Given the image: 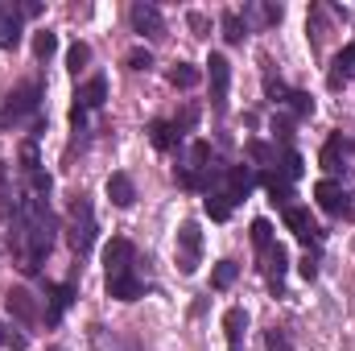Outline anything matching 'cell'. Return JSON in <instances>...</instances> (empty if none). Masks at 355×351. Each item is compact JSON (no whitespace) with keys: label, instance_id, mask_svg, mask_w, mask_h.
<instances>
[{"label":"cell","instance_id":"obj_5","mask_svg":"<svg viewBox=\"0 0 355 351\" xmlns=\"http://www.w3.org/2000/svg\"><path fill=\"white\" fill-rule=\"evenodd\" d=\"M37 95H42L37 83H25L21 91H12V95H8V108L0 112V124L21 120V116H33V112H37Z\"/></svg>","mask_w":355,"mask_h":351},{"label":"cell","instance_id":"obj_8","mask_svg":"<svg viewBox=\"0 0 355 351\" xmlns=\"http://www.w3.org/2000/svg\"><path fill=\"white\" fill-rule=\"evenodd\" d=\"M132 244L128 240H112L107 248H103V268H107V277H120V273H132Z\"/></svg>","mask_w":355,"mask_h":351},{"label":"cell","instance_id":"obj_24","mask_svg":"<svg viewBox=\"0 0 355 351\" xmlns=\"http://www.w3.org/2000/svg\"><path fill=\"white\" fill-rule=\"evenodd\" d=\"M236 277H240V264L236 261H219L215 264V273H211V285H215V289H227Z\"/></svg>","mask_w":355,"mask_h":351},{"label":"cell","instance_id":"obj_9","mask_svg":"<svg viewBox=\"0 0 355 351\" xmlns=\"http://www.w3.org/2000/svg\"><path fill=\"white\" fill-rule=\"evenodd\" d=\"M248 190H252V174H248L244 166H232V170L223 174V190H219V194H223L227 203H244Z\"/></svg>","mask_w":355,"mask_h":351},{"label":"cell","instance_id":"obj_41","mask_svg":"<svg viewBox=\"0 0 355 351\" xmlns=\"http://www.w3.org/2000/svg\"><path fill=\"white\" fill-rule=\"evenodd\" d=\"M190 29H194V33H207V17H202V12H190Z\"/></svg>","mask_w":355,"mask_h":351},{"label":"cell","instance_id":"obj_33","mask_svg":"<svg viewBox=\"0 0 355 351\" xmlns=\"http://www.w3.org/2000/svg\"><path fill=\"white\" fill-rule=\"evenodd\" d=\"M265 348L268 351H293V343H289V335H285V331H277V327H272V331L265 335Z\"/></svg>","mask_w":355,"mask_h":351},{"label":"cell","instance_id":"obj_40","mask_svg":"<svg viewBox=\"0 0 355 351\" xmlns=\"http://www.w3.org/2000/svg\"><path fill=\"white\" fill-rule=\"evenodd\" d=\"M71 124H75V132H83V124H87V112H83L79 103L71 108Z\"/></svg>","mask_w":355,"mask_h":351},{"label":"cell","instance_id":"obj_18","mask_svg":"<svg viewBox=\"0 0 355 351\" xmlns=\"http://www.w3.org/2000/svg\"><path fill=\"white\" fill-rule=\"evenodd\" d=\"M355 79V42L352 46H343L339 54H335V71H331V87H339V83H347Z\"/></svg>","mask_w":355,"mask_h":351},{"label":"cell","instance_id":"obj_2","mask_svg":"<svg viewBox=\"0 0 355 351\" xmlns=\"http://www.w3.org/2000/svg\"><path fill=\"white\" fill-rule=\"evenodd\" d=\"M207 83H211V108L227 112V87H232V62L223 54H211L207 62Z\"/></svg>","mask_w":355,"mask_h":351},{"label":"cell","instance_id":"obj_37","mask_svg":"<svg viewBox=\"0 0 355 351\" xmlns=\"http://www.w3.org/2000/svg\"><path fill=\"white\" fill-rule=\"evenodd\" d=\"M29 186H33V198H46V194H50V178L42 174V170L29 174Z\"/></svg>","mask_w":355,"mask_h":351},{"label":"cell","instance_id":"obj_22","mask_svg":"<svg viewBox=\"0 0 355 351\" xmlns=\"http://www.w3.org/2000/svg\"><path fill=\"white\" fill-rule=\"evenodd\" d=\"M223 37H227L232 46H240V42L248 37V29H244V21H240V12H232V8L223 12Z\"/></svg>","mask_w":355,"mask_h":351},{"label":"cell","instance_id":"obj_35","mask_svg":"<svg viewBox=\"0 0 355 351\" xmlns=\"http://www.w3.org/2000/svg\"><path fill=\"white\" fill-rule=\"evenodd\" d=\"M128 67H132V71H149V67H153V54L137 46V50H128Z\"/></svg>","mask_w":355,"mask_h":351},{"label":"cell","instance_id":"obj_26","mask_svg":"<svg viewBox=\"0 0 355 351\" xmlns=\"http://www.w3.org/2000/svg\"><path fill=\"white\" fill-rule=\"evenodd\" d=\"M207 215H211L215 223H223V219L232 215V203H227V198H223L219 190H211V194H207Z\"/></svg>","mask_w":355,"mask_h":351},{"label":"cell","instance_id":"obj_36","mask_svg":"<svg viewBox=\"0 0 355 351\" xmlns=\"http://www.w3.org/2000/svg\"><path fill=\"white\" fill-rule=\"evenodd\" d=\"M0 348H12V351H25V335H12L4 323H0Z\"/></svg>","mask_w":355,"mask_h":351},{"label":"cell","instance_id":"obj_1","mask_svg":"<svg viewBox=\"0 0 355 351\" xmlns=\"http://www.w3.org/2000/svg\"><path fill=\"white\" fill-rule=\"evenodd\" d=\"M67 240L79 257H87L91 244H95V215H91L87 198H75L71 203V223H67Z\"/></svg>","mask_w":355,"mask_h":351},{"label":"cell","instance_id":"obj_20","mask_svg":"<svg viewBox=\"0 0 355 351\" xmlns=\"http://www.w3.org/2000/svg\"><path fill=\"white\" fill-rule=\"evenodd\" d=\"M265 186H268V194H272V203H277V207H285V211L293 207V203H289V198H293V190H289V178L265 174Z\"/></svg>","mask_w":355,"mask_h":351},{"label":"cell","instance_id":"obj_29","mask_svg":"<svg viewBox=\"0 0 355 351\" xmlns=\"http://www.w3.org/2000/svg\"><path fill=\"white\" fill-rule=\"evenodd\" d=\"M87 58H91L87 42H75V46H71V50H67V67H71V71H75V75H79V71H83V67H87Z\"/></svg>","mask_w":355,"mask_h":351},{"label":"cell","instance_id":"obj_31","mask_svg":"<svg viewBox=\"0 0 355 351\" xmlns=\"http://www.w3.org/2000/svg\"><path fill=\"white\" fill-rule=\"evenodd\" d=\"M21 170H25V174H37V170H42V166H37V145H33V141L21 145Z\"/></svg>","mask_w":355,"mask_h":351},{"label":"cell","instance_id":"obj_3","mask_svg":"<svg viewBox=\"0 0 355 351\" xmlns=\"http://www.w3.org/2000/svg\"><path fill=\"white\" fill-rule=\"evenodd\" d=\"M198 252H202V232H198L194 219H186V223L178 228V268H182L186 277L198 268Z\"/></svg>","mask_w":355,"mask_h":351},{"label":"cell","instance_id":"obj_17","mask_svg":"<svg viewBox=\"0 0 355 351\" xmlns=\"http://www.w3.org/2000/svg\"><path fill=\"white\" fill-rule=\"evenodd\" d=\"M103 99H107V83L95 75V79H87L83 87H79V95H75V103L83 108V112H91V108H103Z\"/></svg>","mask_w":355,"mask_h":351},{"label":"cell","instance_id":"obj_25","mask_svg":"<svg viewBox=\"0 0 355 351\" xmlns=\"http://www.w3.org/2000/svg\"><path fill=\"white\" fill-rule=\"evenodd\" d=\"M285 108H289V116H293V120H302V116H310V112H314V99H310L306 91H289Z\"/></svg>","mask_w":355,"mask_h":351},{"label":"cell","instance_id":"obj_39","mask_svg":"<svg viewBox=\"0 0 355 351\" xmlns=\"http://www.w3.org/2000/svg\"><path fill=\"white\" fill-rule=\"evenodd\" d=\"M37 12H42L37 0H21V4H17V17H37Z\"/></svg>","mask_w":355,"mask_h":351},{"label":"cell","instance_id":"obj_16","mask_svg":"<svg viewBox=\"0 0 355 351\" xmlns=\"http://www.w3.org/2000/svg\"><path fill=\"white\" fill-rule=\"evenodd\" d=\"M107 198H112L116 207H132V203H137V186H132V178L128 174H112L107 178Z\"/></svg>","mask_w":355,"mask_h":351},{"label":"cell","instance_id":"obj_23","mask_svg":"<svg viewBox=\"0 0 355 351\" xmlns=\"http://www.w3.org/2000/svg\"><path fill=\"white\" fill-rule=\"evenodd\" d=\"M198 79H202V75H198V67H190V62H178L174 71H170V83H174V87H182V91H190Z\"/></svg>","mask_w":355,"mask_h":351},{"label":"cell","instance_id":"obj_12","mask_svg":"<svg viewBox=\"0 0 355 351\" xmlns=\"http://www.w3.org/2000/svg\"><path fill=\"white\" fill-rule=\"evenodd\" d=\"M46 298H50V306H46V323L54 327V323L71 310V302H75V285H46Z\"/></svg>","mask_w":355,"mask_h":351},{"label":"cell","instance_id":"obj_4","mask_svg":"<svg viewBox=\"0 0 355 351\" xmlns=\"http://www.w3.org/2000/svg\"><path fill=\"white\" fill-rule=\"evenodd\" d=\"M4 306H8V314H12L21 327H37V323H42V306H37V298H33L29 289H8V293H4Z\"/></svg>","mask_w":355,"mask_h":351},{"label":"cell","instance_id":"obj_27","mask_svg":"<svg viewBox=\"0 0 355 351\" xmlns=\"http://www.w3.org/2000/svg\"><path fill=\"white\" fill-rule=\"evenodd\" d=\"M54 50H58V37H54V33H50V29H42V33H37V37H33V54H37V58H42V62H46V58H50V54H54Z\"/></svg>","mask_w":355,"mask_h":351},{"label":"cell","instance_id":"obj_15","mask_svg":"<svg viewBox=\"0 0 355 351\" xmlns=\"http://www.w3.org/2000/svg\"><path fill=\"white\" fill-rule=\"evenodd\" d=\"M107 298H120V302H137V298H141V281H137V273H120V277H107Z\"/></svg>","mask_w":355,"mask_h":351},{"label":"cell","instance_id":"obj_19","mask_svg":"<svg viewBox=\"0 0 355 351\" xmlns=\"http://www.w3.org/2000/svg\"><path fill=\"white\" fill-rule=\"evenodd\" d=\"M244 327H248V314H244L240 306H232V310L223 314V331H227V343H232V351H240V339H244Z\"/></svg>","mask_w":355,"mask_h":351},{"label":"cell","instance_id":"obj_21","mask_svg":"<svg viewBox=\"0 0 355 351\" xmlns=\"http://www.w3.org/2000/svg\"><path fill=\"white\" fill-rule=\"evenodd\" d=\"M149 137H153V145H157L162 153H170L178 141H182V132H178L174 124H153V128H149Z\"/></svg>","mask_w":355,"mask_h":351},{"label":"cell","instance_id":"obj_32","mask_svg":"<svg viewBox=\"0 0 355 351\" xmlns=\"http://www.w3.org/2000/svg\"><path fill=\"white\" fill-rule=\"evenodd\" d=\"M252 244H257V248H268V244H272V223H268V219H257V223H252Z\"/></svg>","mask_w":355,"mask_h":351},{"label":"cell","instance_id":"obj_11","mask_svg":"<svg viewBox=\"0 0 355 351\" xmlns=\"http://www.w3.org/2000/svg\"><path fill=\"white\" fill-rule=\"evenodd\" d=\"M285 228H289L302 244H314V240H318V228H314V219H310L306 207H289V211H285Z\"/></svg>","mask_w":355,"mask_h":351},{"label":"cell","instance_id":"obj_7","mask_svg":"<svg viewBox=\"0 0 355 351\" xmlns=\"http://www.w3.org/2000/svg\"><path fill=\"white\" fill-rule=\"evenodd\" d=\"M347 153H352V141H347L343 132H335V137L322 145V157H318V162H322V170H327V174H343V170H347V166H343V162H347Z\"/></svg>","mask_w":355,"mask_h":351},{"label":"cell","instance_id":"obj_38","mask_svg":"<svg viewBox=\"0 0 355 351\" xmlns=\"http://www.w3.org/2000/svg\"><path fill=\"white\" fill-rule=\"evenodd\" d=\"M297 268H302V277H306V281H314V277H318V257H310V252H306Z\"/></svg>","mask_w":355,"mask_h":351},{"label":"cell","instance_id":"obj_30","mask_svg":"<svg viewBox=\"0 0 355 351\" xmlns=\"http://www.w3.org/2000/svg\"><path fill=\"white\" fill-rule=\"evenodd\" d=\"M281 178H302V153L297 149H285V157H281Z\"/></svg>","mask_w":355,"mask_h":351},{"label":"cell","instance_id":"obj_6","mask_svg":"<svg viewBox=\"0 0 355 351\" xmlns=\"http://www.w3.org/2000/svg\"><path fill=\"white\" fill-rule=\"evenodd\" d=\"M132 29L137 33H145V37H166V21H162V12H157V4H132Z\"/></svg>","mask_w":355,"mask_h":351},{"label":"cell","instance_id":"obj_34","mask_svg":"<svg viewBox=\"0 0 355 351\" xmlns=\"http://www.w3.org/2000/svg\"><path fill=\"white\" fill-rule=\"evenodd\" d=\"M248 157H252V162H261V166H268V162H272L277 153L268 149L265 141H248Z\"/></svg>","mask_w":355,"mask_h":351},{"label":"cell","instance_id":"obj_13","mask_svg":"<svg viewBox=\"0 0 355 351\" xmlns=\"http://www.w3.org/2000/svg\"><path fill=\"white\" fill-rule=\"evenodd\" d=\"M314 198H318V207L327 211V215H343V203H347V194H343V186L339 182H318L314 186Z\"/></svg>","mask_w":355,"mask_h":351},{"label":"cell","instance_id":"obj_14","mask_svg":"<svg viewBox=\"0 0 355 351\" xmlns=\"http://www.w3.org/2000/svg\"><path fill=\"white\" fill-rule=\"evenodd\" d=\"M21 42V17L12 4H0V50H17Z\"/></svg>","mask_w":355,"mask_h":351},{"label":"cell","instance_id":"obj_10","mask_svg":"<svg viewBox=\"0 0 355 351\" xmlns=\"http://www.w3.org/2000/svg\"><path fill=\"white\" fill-rule=\"evenodd\" d=\"M285 264H289V257H285V248H281L277 240H272L268 248H261V268H265V277H268V285H272V289H281Z\"/></svg>","mask_w":355,"mask_h":351},{"label":"cell","instance_id":"obj_42","mask_svg":"<svg viewBox=\"0 0 355 351\" xmlns=\"http://www.w3.org/2000/svg\"><path fill=\"white\" fill-rule=\"evenodd\" d=\"M343 219H355V194H347V203H343Z\"/></svg>","mask_w":355,"mask_h":351},{"label":"cell","instance_id":"obj_28","mask_svg":"<svg viewBox=\"0 0 355 351\" xmlns=\"http://www.w3.org/2000/svg\"><path fill=\"white\" fill-rule=\"evenodd\" d=\"M207 162H211V145H207V141H194V145H190V166H186V170H198V174H202Z\"/></svg>","mask_w":355,"mask_h":351}]
</instances>
